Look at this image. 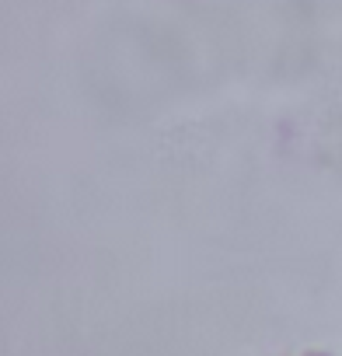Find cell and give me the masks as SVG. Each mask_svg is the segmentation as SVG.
<instances>
[]
</instances>
